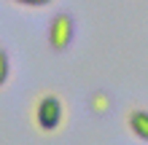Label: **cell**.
Listing matches in <instances>:
<instances>
[{"mask_svg":"<svg viewBox=\"0 0 148 145\" xmlns=\"http://www.w3.org/2000/svg\"><path fill=\"white\" fill-rule=\"evenodd\" d=\"M14 3H19V5H30V8H40V5H49L51 0H14Z\"/></svg>","mask_w":148,"mask_h":145,"instance_id":"5","label":"cell"},{"mask_svg":"<svg viewBox=\"0 0 148 145\" xmlns=\"http://www.w3.org/2000/svg\"><path fill=\"white\" fill-rule=\"evenodd\" d=\"M70 38H73V19L67 14L54 16V22H51V27H49V43H51V48L62 51L67 43H70Z\"/></svg>","mask_w":148,"mask_h":145,"instance_id":"2","label":"cell"},{"mask_svg":"<svg viewBox=\"0 0 148 145\" xmlns=\"http://www.w3.org/2000/svg\"><path fill=\"white\" fill-rule=\"evenodd\" d=\"M8 81V54L0 48V86Z\"/></svg>","mask_w":148,"mask_h":145,"instance_id":"4","label":"cell"},{"mask_svg":"<svg viewBox=\"0 0 148 145\" xmlns=\"http://www.w3.org/2000/svg\"><path fill=\"white\" fill-rule=\"evenodd\" d=\"M35 121L43 132H54L59 124H62V102H59L54 94L40 97L38 108H35Z\"/></svg>","mask_w":148,"mask_h":145,"instance_id":"1","label":"cell"},{"mask_svg":"<svg viewBox=\"0 0 148 145\" xmlns=\"http://www.w3.org/2000/svg\"><path fill=\"white\" fill-rule=\"evenodd\" d=\"M129 129L140 140H148V113L145 110H132L129 113Z\"/></svg>","mask_w":148,"mask_h":145,"instance_id":"3","label":"cell"}]
</instances>
